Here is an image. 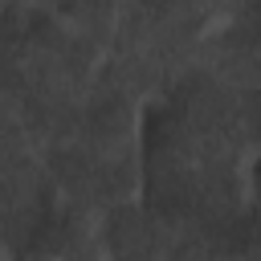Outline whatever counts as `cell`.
I'll use <instances>...</instances> for the list:
<instances>
[{
    "mask_svg": "<svg viewBox=\"0 0 261 261\" xmlns=\"http://www.w3.org/2000/svg\"><path fill=\"white\" fill-rule=\"evenodd\" d=\"M139 159L147 204L220 232L253 212L261 126L249 102L200 65L143 102Z\"/></svg>",
    "mask_w": 261,
    "mask_h": 261,
    "instance_id": "cell-1",
    "label": "cell"
}]
</instances>
